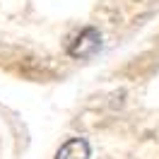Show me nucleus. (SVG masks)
<instances>
[{
  "label": "nucleus",
  "mask_w": 159,
  "mask_h": 159,
  "mask_svg": "<svg viewBox=\"0 0 159 159\" xmlns=\"http://www.w3.org/2000/svg\"><path fill=\"white\" fill-rule=\"evenodd\" d=\"M99 46H101L99 31L97 29H84L77 39H75V43L70 46V56H72V58H89V56H94V53L99 51Z\"/></svg>",
  "instance_id": "obj_1"
},
{
  "label": "nucleus",
  "mask_w": 159,
  "mask_h": 159,
  "mask_svg": "<svg viewBox=\"0 0 159 159\" xmlns=\"http://www.w3.org/2000/svg\"><path fill=\"white\" fill-rule=\"evenodd\" d=\"M56 159H89V145H87V140H82V138L68 140L56 152Z\"/></svg>",
  "instance_id": "obj_2"
}]
</instances>
